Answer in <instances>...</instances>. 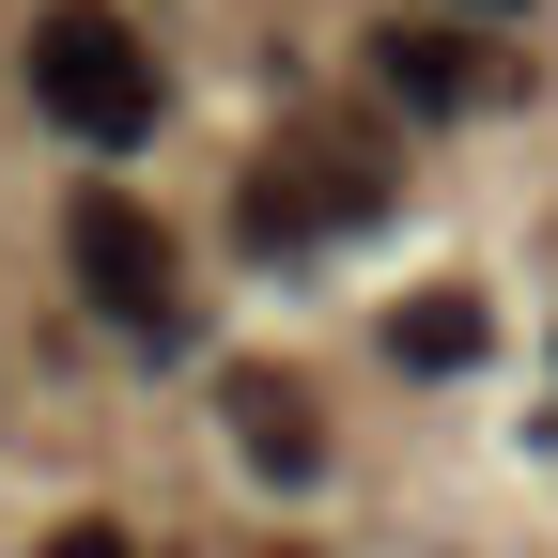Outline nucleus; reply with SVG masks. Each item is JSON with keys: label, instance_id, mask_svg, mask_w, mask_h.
Returning <instances> with one entry per match:
<instances>
[{"label": "nucleus", "instance_id": "20e7f679", "mask_svg": "<svg viewBox=\"0 0 558 558\" xmlns=\"http://www.w3.org/2000/svg\"><path fill=\"white\" fill-rule=\"evenodd\" d=\"M373 78H388V109H465V94H497V62L435 16H403V32H373Z\"/></svg>", "mask_w": 558, "mask_h": 558}, {"label": "nucleus", "instance_id": "6e6552de", "mask_svg": "<svg viewBox=\"0 0 558 558\" xmlns=\"http://www.w3.org/2000/svg\"><path fill=\"white\" fill-rule=\"evenodd\" d=\"M450 16H512V0H450Z\"/></svg>", "mask_w": 558, "mask_h": 558}, {"label": "nucleus", "instance_id": "1a4fd4ad", "mask_svg": "<svg viewBox=\"0 0 558 558\" xmlns=\"http://www.w3.org/2000/svg\"><path fill=\"white\" fill-rule=\"evenodd\" d=\"M264 558H311V543H264Z\"/></svg>", "mask_w": 558, "mask_h": 558}, {"label": "nucleus", "instance_id": "f257e3e1", "mask_svg": "<svg viewBox=\"0 0 558 558\" xmlns=\"http://www.w3.org/2000/svg\"><path fill=\"white\" fill-rule=\"evenodd\" d=\"M32 109L62 140H94V156H124V140H156L171 78H156V47H140L109 0H47L32 16Z\"/></svg>", "mask_w": 558, "mask_h": 558}, {"label": "nucleus", "instance_id": "39448f33", "mask_svg": "<svg viewBox=\"0 0 558 558\" xmlns=\"http://www.w3.org/2000/svg\"><path fill=\"white\" fill-rule=\"evenodd\" d=\"M233 418H248V465H264V481H311V465H326V418H311L295 373H233Z\"/></svg>", "mask_w": 558, "mask_h": 558}, {"label": "nucleus", "instance_id": "0eeeda50", "mask_svg": "<svg viewBox=\"0 0 558 558\" xmlns=\"http://www.w3.org/2000/svg\"><path fill=\"white\" fill-rule=\"evenodd\" d=\"M32 558H140V543H124V527H94V512H78V527H47V543H32Z\"/></svg>", "mask_w": 558, "mask_h": 558}, {"label": "nucleus", "instance_id": "423d86ee", "mask_svg": "<svg viewBox=\"0 0 558 558\" xmlns=\"http://www.w3.org/2000/svg\"><path fill=\"white\" fill-rule=\"evenodd\" d=\"M388 357H403V373H465V357H481V295H450V279L403 295V311H388Z\"/></svg>", "mask_w": 558, "mask_h": 558}, {"label": "nucleus", "instance_id": "f03ea898", "mask_svg": "<svg viewBox=\"0 0 558 558\" xmlns=\"http://www.w3.org/2000/svg\"><path fill=\"white\" fill-rule=\"evenodd\" d=\"M62 264H78V295H94L109 326L171 341L186 264H171V233H156V202H140V186H78V218H62Z\"/></svg>", "mask_w": 558, "mask_h": 558}, {"label": "nucleus", "instance_id": "7ed1b4c3", "mask_svg": "<svg viewBox=\"0 0 558 558\" xmlns=\"http://www.w3.org/2000/svg\"><path fill=\"white\" fill-rule=\"evenodd\" d=\"M357 218H388V140H357V124H311V140H279V156L248 171V233L264 248L357 233Z\"/></svg>", "mask_w": 558, "mask_h": 558}]
</instances>
